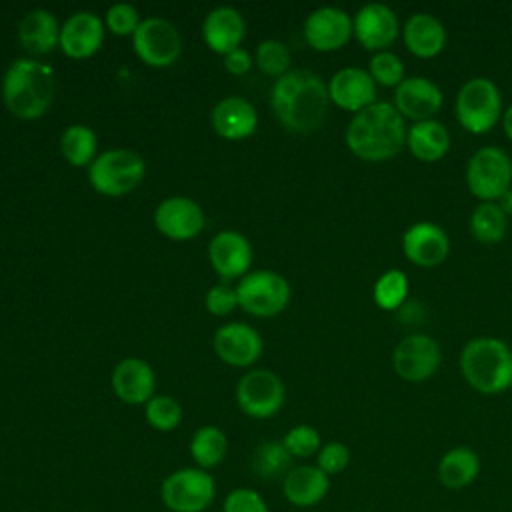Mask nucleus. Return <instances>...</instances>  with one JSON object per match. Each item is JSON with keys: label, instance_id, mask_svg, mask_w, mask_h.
<instances>
[{"label": "nucleus", "instance_id": "nucleus-2", "mask_svg": "<svg viewBox=\"0 0 512 512\" xmlns=\"http://www.w3.org/2000/svg\"><path fill=\"white\" fill-rule=\"evenodd\" d=\"M406 124L392 102H374L348 122L344 140L348 150L366 162L392 160L406 146Z\"/></svg>", "mask_w": 512, "mask_h": 512}, {"label": "nucleus", "instance_id": "nucleus-11", "mask_svg": "<svg viewBox=\"0 0 512 512\" xmlns=\"http://www.w3.org/2000/svg\"><path fill=\"white\" fill-rule=\"evenodd\" d=\"M284 382L270 370H250L236 384L240 410L250 418H270L284 404Z\"/></svg>", "mask_w": 512, "mask_h": 512}, {"label": "nucleus", "instance_id": "nucleus-37", "mask_svg": "<svg viewBox=\"0 0 512 512\" xmlns=\"http://www.w3.org/2000/svg\"><path fill=\"white\" fill-rule=\"evenodd\" d=\"M282 444L290 452L292 458H310L320 452L322 438L314 426L298 424L284 434Z\"/></svg>", "mask_w": 512, "mask_h": 512}, {"label": "nucleus", "instance_id": "nucleus-25", "mask_svg": "<svg viewBox=\"0 0 512 512\" xmlns=\"http://www.w3.org/2000/svg\"><path fill=\"white\" fill-rule=\"evenodd\" d=\"M258 114L252 102L242 96L222 98L212 110V128L226 140H242L254 134Z\"/></svg>", "mask_w": 512, "mask_h": 512}, {"label": "nucleus", "instance_id": "nucleus-13", "mask_svg": "<svg viewBox=\"0 0 512 512\" xmlns=\"http://www.w3.org/2000/svg\"><path fill=\"white\" fill-rule=\"evenodd\" d=\"M352 30L360 46L376 54L388 50L396 42L400 34V22L390 6L370 2L364 4L352 18Z\"/></svg>", "mask_w": 512, "mask_h": 512}, {"label": "nucleus", "instance_id": "nucleus-4", "mask_svg": "<svg viewBox=\"0 0 512 512\" xmlns=\"http://www.w3.org/2000/svg\"><path fill=\"white\" fill-rule=\"evenodd\" d=\"M460 372L480 394H500L512 386V350L506 342L480 336L460 352Z\"/></svg>", "mask_w": 512, "mask_h": 512}, {"label": "nucleus", "instance_id": "nucleus-12", "mask_svg": "<svg viewBox=\"0 0 512 512\" xmlns=\"http://www.w3.org/2000/svg\"><path fill=\"white\" fill-rule=\"evenodd\" d=\"M442 362L440 344L428 334L402 338L392 352V368L406 382H424L436 374Z\"/></svg>", "mask_w": 512, "mask_h": 512}, {"label": "nucleus", "instance_id": "nucleus-9", "mask_svg": "<svg viewBox=\"0 0 512 512\" xmlns=\"http://www.w3.org/2000/svg\"><path fill=\"white\" fill-rule=\"evenodd\" d=\"M238 306L254 316H276L290 302V284L274 270L246 274L236 286Z\"/></svg>", "mask_w": 512, "mask_h": 512}, {"label": "nucleus", "instance_id": "nucleus-1", "mask_svg": "<svg viewBox=\"0 0 512 512\" xmlns=\"http://www.w3.org/2000/svg\"><path fill=\"white\" fill-rule=\"evenodd\" d=\"M328 104V84L304 68L288 70L274 82L270 92V106L276 118L298 134L318 130L326 120Z\"/></svg>", "mask_w": 512, "mask_h": 512}, {"label": "nucleus", "instance_id": "nucleus-23", "mask_svg": "<svg viewBox=\"0 0 512 512\" xmlns=\"http://www.w3.org/2000/svg\"><path fill=\"white\" fill-rule=\"evenodd\" d=\"M154 370L140 358H124L112 370L114 394L126 404H146L154 396Z\"/></svg>", "mask_w": 512, "mask_h": 512}, {"label": "nucleus", "instance_id": "nucleus-15", "mask_svg": "<svg viewBox=\"0 0 512 512\" xmlns=\"http://www.w3.org/2000/svg\"><path fill=\"white\" fill-rule=\"evenodd\" d=\"M402 252L408 262L420 268H434L448 258L450 238L446 230L434 222H414L402 234Z\"/></svg>", "mask_w": 512, "mask_h": 512}, {"label": "nucleus", "instance_id": "nucleus-16", "mask_svg": "<svg viewBox=\"0 0 512 512\" xmlns=\"http://www.w3.org/2000/svg\"><path fill=\"white\" fill-rule=\"evenodd\" d=\"M392 104L402 118L422 122V120H432L440 112L444 104V94L440 86L430 78L410 76V78H404L394 88Z\"/></svg>", "mask_w": 512, "mask_h": 512}, {"label": "nucleus", "instance_id": "nucleus-31", "mask_svg": "<svg viewBox=\"0 0 512 512\" xmlns=\"http://www.w3.org/2000/svg\"><path fill=\"white\" fill-rule=\"evenodd\" d=\"M508 230V216L496 202H480L470 214V232L482 244H498Z\"/></svg>", "mask_w": 512, "mask_h": 512}, {"label": "nucleus", "instance_id": "nucleus-3", "mask_svg": "<svg viewBox=\"0 0 512 512\" xmlns=\"http://www.w3.org/2000/svg\"><path fill=\"white\" fill-rule=\"evenodd\" d=\"M56 94L52 66L34 60H14L2 80V100L8 112L22 120H34L48 112Z\"/></svg>", "mask_w": 512, "mask_h": 512}, {"label": "nucleus", "instance_id": "nucleus-24", "mask_svg": "<svg viewBox=\"0 0 512 512\" xmlns=\"http://www.w3.org/2000/svg\"><path fill=\"white\" fill-rule=\"evenodd\" d=\"M402 40L410 54L426 60L436 58L446 48L448 34L436 16L428 12H416L404 22Z\"/></svg>", "mask_w": 512, "mask_h": 512}, {"label": "nucleus", "instance_id": "nucleus-27", "mask_svg": "<svg viewBox=\"0 0 512 512\" xmlns=\"http://www.w3.org/2000/svg\"><path fill=\"white\" fill-rule=\"evenodd\" d=\"M60 24L58 18L44 8L28 12L18 26V40L22 48L30 54H48L60 44Z\"/></svg>", "mask_w": 512, "mask_h": 512}, {"label": "nucleus", "instance_id": "nucleus-43", "mask_svg": "<svg viewBox=\"0 0 512 512\" xmlns=\"http://www.w3.org/2000/svg\"><path fill=\"white\" fill-rule=\"evenodd\" d=\"M252 66V58L250 54L244 50V48H236L232 52H228L224 56V68L230 72V74H236V76H242L250 70Z\"/></svg>", "mask_w": 512, "mask_h": 512}, {"label": "nucleus", "instance_id": "nucleus-14", "mask_svg": "<svg viewBox=\"0 0 512 512\" xmlns=\"http://www.w3.org/2000/svg\"><path fill=\"white\" fill-rule=\"evenodd\" d=\"M352 18L336 6H322L308 14L304 22V38L318 52H334L344 48L352 38Z\"/></svg>", "mask_w": 512, "mask_h": 512}, {"label": "nucleus", "instance_id": "nucleus-26", "mask_svg": "<svg viewBox=\"0 0 512 512\" xmlns=\"http://www.w3.org/2000/svg\"><path fill=\"white\" fill-rule=\"evenodd\" d=\"M244 18L242 14L232 6H218L208 12L202 24V34L210 50L218 54H228L236 48H240V42L244 38Z\"/></svg>", "mask_w": 512, "mask_h": 512}, {"label": "nucleus", "instance_id": "nucleus-10", "mask_svg": "<svg viewBox=\"0 0 512 512\" xmlns=\"http://www.w3.org/2000/svg\"><path fill=\"white\" fill-rule=\"evenodd\" d=\"M132 46L140 60L154 68L172 66L182 54L180 32L160 16H150L140 22L132 34Z\"/></svg>", "mask_w": 512, "mask_h": 512}, {"label": "nucleus", "instance_id": "nucleus-19", "mask_svg": "<svg viewBox=\"0 0 512 512\" xmlns=\"http://www.w3.org/2000/svg\"><path fill=\"white\" fill-rule=\"evenodd\" d=\"M214 350L218 358L230 366H250L262 354V338L252 326L230 322L216 330Z\"/></svg>", "mask_w": 512, "mask_h": 512}, {"label": "nucleus", "instance_id": "nucleus-20", "mask_svg": "<svg viewBox=\"0 0 512 512\" xmlns=\"http://www.w3.org/2000/svg\"><path fill=\"white\" fill-rule=\"evenodd\" d=\"M208 256H210L212 268L224 280H234L240 276L244 278V274L252 264L250 242L244 234L236 230L218 232L208 246Z\"/></svg>", "mask_w": 512, "mask_h": 512}, {"label": "nucleus", "instance_id": "nucleus-38", "mask_svg": "<svg viewBox=\"0 0 512 512\" xmlns=\"http://www.w3.org/2000/svg\"><path fill=\"white\" fill-rule=\"evenodd\" d=\"M256 64L270 76H284L290 68V50L280 40H264L256 48Z\"/></svg>", "mask_w": 512, "mask_h": 512}, {"label": "nucleus", "instance_id": "nucleus-32", "mask_svg": "<svg viewBox=\"0 0 512 512\" xmlns=\"http://www.w3.org/2000/svg\"><path fill=\"white\" fill-rule=\"evenodd\" d=\"M292 468V456L282 440H266L258 444L252 456V470L260 480L284 478Z\"/></svg>", "mask_w": 512, "mask_h": 512}, {"label": "nucleus", "instance_id": "nucleus-42", "mask_svg": "<svg viewBox=\"0 0 512 512\" xmlns=\"http://www.w3.org/2000/svg\"><path fill=\"white\" fill-rule=\"evenodd\" d=\"M238 306L236 288L228 284H216L206 292V308L214 316H226Z\"/></svg>", "mask_w": 512, "mask_h": 512}, {"label": "nucleus", "instance_id": "nucleus-21", "mask_svg": "<svg viewBox=\"0 0 512 512\" xmlns=\"http://www.w3.org/2000/svg\"><path fill=\"white\" fill-rule=\"evenodd\" d=\"M104 42V22L94 12L82 10L66 18L60 28V48L70 58H88Z\"/></svg>", "mask_w": 512, "mask_h": 512}, {"label": "nucleus", "instance_id": "nucleus-41", "mask_svg": "<svg viewBox=\"0 0 512 512\" xmlns=\"http://www.w3.org/2000/svg\"><path fill=\"white\" fill-rule=\"evenodd\" d=\"M222 512H270L260 492L252 488H234L222 502Z\"/></svg>", "mask_w": 512, "mask_h": 512}, {"label": "nucleus", "instance_id": "nucleus-30", "mask_svg": "<svg viewBox=\"0 0 512 512\" xmlns=\"http://www.w3.org/2000/svg\"><path fill=\"white\" fill-rule=\"evenodd\" d=\"M228 454V438L218 426H202L190 440V456L202 470L216 468Z\"/></svg>", "mask_w": 512, "mask_h": 512}, {"label": "nucleus", "instance_id": "nucleus-18", "mask_svg": "<svg viewBox=\"0 0 512 512\" xmlns=\"http://www.w3.org/2000/svg\"><path fill=\"white\" fill-rule=\"evenodd\" d=\"M330 102L348 112H360L376 102V82L368 70L348 66L338 70L328 82Z\"/></svg>", "mask_w": 512, "mask_h": 512}, {"label": "nucleus", "instance_id": "nucleus-5", "mask_svg": "<svg viewBox=\"0 0 512 512\" xmlns=\"http://www.w3.org/2000/svg\"><path fill=\"white\" fill-rule=\"evenodd\" d=\"M458 124L470 134L490 132L502 118V96L498 86L486 76L466 80L454 102Z\"/></svg>", "mask_w": 512, "mask_h": 512}, {"label": "nucleus", "instance_id": "nucleus-22", "mask_svg": "<svg viewBox=\"0 0 512 512\" xmlns=\"http://www.w3.org/2000/svg\"><path fill=\"white\" fill-rule=\"evenodd\" d=\"M330 490V476L316 464L292 466L282 478V494L288 504L296 508H312L320 504Z\"/></svg>", "mask_w": 512, "mask_h": 512}, {"label": "nucleus", "instance_id": "nucleus-34", "mask_svg": "<svg viewBox=\"0 0 512 512\" xmlns=\"http://www.w3.org/2000/svg\"><path fill=\"white\" fill-rule=\"evenodd\" d=\"M408 296V278L404 272L390 268L378 276L372 288V298L380 310H400Z\"/></svg>", "mask_w": 512, "mask_h": 512}, {"label": "nucleus", "instance_id": "nucleus-44", "mask_svg": "<svg viewBox=\"0 0 512 512\" xmlns=\"http://www.w3.org/2000/svg\"><path fill=\"white\" fill-rule=\"evenodd\" d=\"M496 204L500 206V210H502L508 218H512V188L506 190V192L496 200Z\"/></svg>", "mask_w": 512, "mask_h": 512}, {"label": "nucleus", "instance_id": "nucleus-45", "mask_svg": "<svg viewBox=\"0 0 512 512\" xmlns=\"http://www.w3.org/2000/svg\"><path fill=\"white\" fill-rule=\"evenodd\" d=\"M502 128H504V134L506 138L512 142V104L502 112Z\"/></svg>", "mask_w": 512, "mask_h": 512}, {"label": "nucleus", "instance_id": "nucleus-35", "mask_svg": "<svg viewBox=\"0 0 512 512\" xmlns=\"http://www.w3.org/2000/svg\"><path fill=\"white\" fill-rule=\"evenodd\" d=\"M144 406L146 422L160 432L174 430L182 420V406L172 396H152Z\"/></svg>", "mask_w": 512, "mask_h": 512}, {"label": "nucleus", "instance_id": "nucleus-39", "mask_svg": "<svg viewBox=\"0 0 512 512\" xmlns=\"http://www.w3.org/2000/svg\"><path fill=\"white\" fill-rule=\"evenodd\" d=\"M140 14L132 4L118 2L106 12V26L116 36H132L140 26Z\"/></svg>", "mask_w": 512, "mask_h": 512}, {"label": "nucleus", "instance_id": "nucleus-33", "mask_svg": "<svg viewBox=\"0 0 512 512\" xmlns=\"http://www.w3.org/2000/svg\"><path fill=\"white\" fill-rule=\"evenodd\" d=\"M96 134L84 124L68 126L60 136V150L72 166H90L96 158Z\"/></svg>", "mask_w": 512, "mask_h": 512}, {"label": "nucleus", "instance_id": "nucleus-7", "mask_svg": "<svg viewBox=\"0 0 512 512\" xmlns=\"http://www.w3.org/2000/svg\"><path fill=\"white\" fill-rule=\"evenodd\" d=\"M144 160L124 148L106 150L88 166V180L92 188L104 196H124L132 192L144 178Z\"/></svg>", "mask_w": 512, "mask_h": 512}, {"label": "nucleus", "instance_id": "nucleus-6", "mask_svg": "<svg viewBox=\"0 0 512 512\" xmlns=\"http://www.w3.org/2000/svg\"><path fill=\"white\" fill-rule=\"evenodd\" d=\"M216 498V480L208 470L186 466L160 484V500L170 512H206Z\"/></svg>", "mask_w": 512, "mask_h": 512}, {"label": "nucleus", "instance_id": "nucleus-29", "mask_svg": "<svg viewBox=\"0 0 512 512\" xmlns=\"http://www.w3.org/2000/svg\"><path fill=\"white\" fill-rule=\"evenodd\" d=\"M480 456L470 446H454L438 462V480L446 490L468 488L480 474Z\"/></svg>", "mask_w": 512, "mask_h": 512}, {"label": "nucleus", "instance_id": "nucleus-40", "mask_svg": "<svg viewBox=\"0 0 512 512\" xmlns=\"http://www.w3.org/2000/svg\"><path fill=\"white\" fill-rule=\"evenodd\" d=\"M350 458H352L350 448L344 442H328V444H322L320 452L316 454V466L326 476H336L348 468Z\"/></svg>", "mask_w": 512, "mask_h": 512}, {"label": "nucleus", "instance_id": "nucleus-28", "mask_svg": "<svg viewBox=\"0 0 512 512\" xmlns=\"http://www.w3.org/2000/svg\"><path fill=\"white\" fill-rule=\"evenodd\" d=\"M406 146L416 160L438 162L450 150V132L436 118L414 122L406 132Z\"/></svg>", "mask_w": 512, "mask_h": 512}, {"label": "nucleus", "instance_id": "nucleus-36", "mask_svg": "<svg viewBox=\"0 0 512 512\" xmlns=\"http://www.w3.org/2000/svg\"><path fill=\"white\" fill-rule=\"evenodd\" d=\"M368 74L372 76L376 86L380 84L384 88H396L404 80V62L398 54L390 50L376 52L370 58Z\"/></svg>", "mask_w": 512, "mask_h": 512}, {"label": "nucleus", "instance_id": "nucleus-8", "mask_svg": "<svg viewBox=\"0 0 512 512\" xmlns=\"http://www.w3.org/2000/svg\"><path fill=\"white\" fill-rule=\"evenodd\" d=\"M468 190L482 202H496L512 188V160L498 146L478 148L466 164Z\"/></svg>", "mask_w": 512, "mask_h": 512}, {"label": "nucleus", "instance_id": "nucleus-17", "mask_svg": "<svg viewBox=\"0 0 512 512\" xmlns=\"http://www.w3.org/2000/svg\"><path fill=\"white\" fill-rule=\"evenodd\" d=\"M156 228L172 240H190L204 228L202 208L184 196H172L162 200L154 212Z\"/></svg>", "mask_w": 512, "mask_h": 512}]
</instances>
